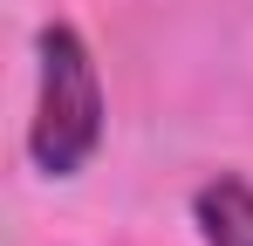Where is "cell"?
<instances>
[{
  "mask_svg": "<svg viewBox=\"0 0 253 246\" xmlns=\"http://www.w3.org/2000/svg\"><path fill=\"white\" fill-rule=\"evenodd\" d=\"M103 144V76L96 55L69 21H48L35 35V117L28 158L42 178H76Z\"/></svg>",
  "mask_w": 253,
  "mask_h": 246,
  "instance_id": "6da1fadb",
  "label": "cell"
},
{
  "mask_svg": "<svg viewBox=\"0 0 253 246\" xmlns=\"http://www.w3.org/2000/svg\"><path fill=\"white\" fill-rule=\"evenodd\" d=\"M192 226L206 246H253V185L219 171L192 192Z\"/></svg>",
  "mask_w": 253,
  "mask_h": 246,
  "instance_id": "7a4b0ae2",
  "label": "cell"
}]
</instances>
